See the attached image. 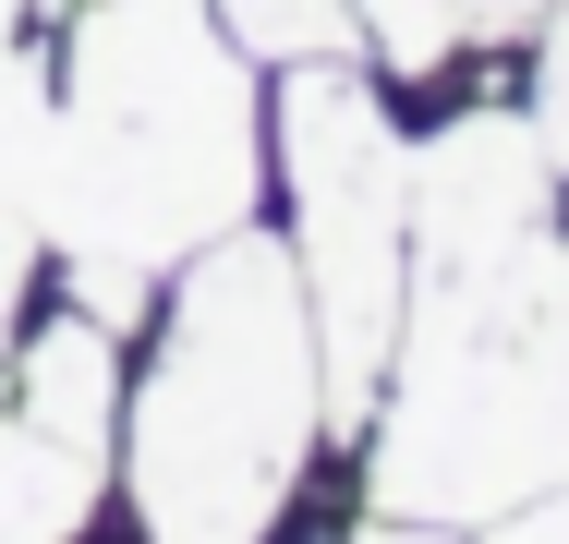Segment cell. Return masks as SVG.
I'll return each mask as SVG.
<instances>
[{"instance_id":"cell-11","label":"cell","mask_w":569,"mask_h":544,"mask_svg":"<svg viewBox=\"0 0 569 544\" xmlns=\"http://www.w3.org/2000/svg\"><path fill=\"white\" fill-rule=\"evenodd\" d=\"M546 12L558 0H460V49H521V37H546Z\"/></svg>"},{"instance_id":"cell-5","label":"cell","mask_w":569,"mask_h":544,"mask_svg":"<svg viewBox=\"0 0 569 544\" xmlns=\"http://www.w3.org/2000/svg\"><path fill=\"white\" fill-rule=\"evenodd\" d=\"M98 472H110V447L24 424L12 387H0V544H73L86 508H98Z\"/></svg>"},{"instance_id":"cell-2","label":"cell","mask_w":569,"mask_h":544,"mask_svg":"<svg viewBox=\"0 0 569 544\" xmlns=\"http://www.w3.org/2000/svg\"><path fill=\"white\" fill-rule=\"evenodd\" d=\"M49 98H61V158L37 242L121 254L158 279L254 218V85L242 37L207 0H73Z\"/></svg>"},{"instance_id":"cell-13","label":"cell","mask_w":569,"mask_h":544,"mask_svg":"<svg viewBox=\"0 0 569 544\" xmlns=\"http://www.w3.org/2000/svg\"><path fill=\"white\" fill-rule=\"evenodd\" d=\"M533 133H546V158H569V98H546V109H533Z\"/></svg>"},{"instance_id":"cell-9","label":"cell","mask_w":569,"mask_h":544,"mask_svg":"<svg viewBox=\"0 0 569 544\" xmlns=\"http://www.w3.org/2000/svg\"><path fill=\"white\" fill-rule=\"evenodd\" d=\"M363 544H569V484L521 496L509 521H472V533H449V521H376Z\"/></svg>"},{"instance_id":"cell-1","label":"cell","mask_w":569,"mask_h":544,"mask_svg":"<svg viewBox=\"0 0 569 544\" xmlns=\"http://www.w3.org/2000/svg\"><path fill=\"white\" fill-rule=\"evenodd\" d=\"M558 158L521 109H460L412 158V291L388 339L376 521H509L569 484V242L546 230Z\"/></svg>"},{"instance_id":"cell-3","label":"cell","mask_w":569,"mask_h":544,"mask_svg":"<svg viewBox=\"0 0 569 544\" xmlns=\"http://www.w3.org/2000/svg\"><path fill=\"white\" fill-rule=\"evenodd\" d=\"M328 435V351L303 303V254L230 230L194 254V291L158 326V375L133 400V521L146 544H267Z\"/></svg>"},{"instance_id":"cell-4","label":"cell","mask_w":569,"mask_h":544,"mask_svg":"<svg viewBox=\"0 0 569 544\" xmlns=\"http://www.w3.org/2000/svg\"><path fill=\"white\" fill-rule=\"evenodd\" d=\"M279 170H291V254H303L316 351H328V424L363 435L376 387H388L400 291H412V158H400L376 85H351L340 61H291Z\"/></svg>"},{"instance_id":"cell-12","label":"cell","mask_w":569,"mask_h":544,"mask_svg":"<svg viewBox=\"0 0 569 544\" xmlns=\"http://www.w3.org/2000/svg\"><path fill=\"white\" fill-rule=\"evenodd\" d=\"M24 279H37V230L0 206V339H12V303H24Z\"/></svg>"},{"instance_id":"cell-6","label":"cell","mask_w":569,"mask_h":544,"mask_svg":"<svg viewBox=\"0 0 569 544\" xmlns=\"http://www.w3.org/2000/svg\"><path fill=\"white\" fill-rule=\"evenodd\" d=\"M12 412L49 424V435H73V447H110V424H121V351H110V326H98V315L37 326L24 363H12Z\"/></svg>"},{"instance_id":"cell-10","label":"cell","mask_w":569,"mask_h":544,"mask_svg":"<svg viewBox=\"0 0 569 544\" xmlns=\"http://www.w3.org/2000/svg\"><path fill=\"white\" fill-rule=\"evenodd\" d=\"M61 279H73V315H98L110 339L146 315V266H121V254H61Z\"/></svg>"},{"instance_id":"cell-8","label":"cell","mask_w":569,"mask_h":544,"mask_svg":"<svg viewBox=\"0 0 569 544\" xmlns=\"http://www.w3.org/2000/svg\"><path fill=\"white\" fill-rule=\"evenodd\" d=\"M363 12V37L388 49V73H437L460 49V0H351Z\"/></svg>"},{"instance_id":"cell-14","label":"cell","mask_w":569,"mask_h":544,"mask_svg":"<svg viewBox=\"0 0 569 544\" xmlns=\"http://www.w3.org/2000/svg\"><path fill=\"white\" fill-rule=\"evenodd\" d=\"M12 24H24V0H0V61H12Z\"/></svg>"},{"instance_id":"cell-7","label":"cell","mask_w":569,"mask_h":544,"mask_svg":"<svg viewBox=\"0 0 569 544\" xmlns=\"http://www.w3.org/2000/svg\"><path fill=\"white\" fill-rule=\"evenodd\" d=\"M219 24L254 49V61H279V73H291V61H340L351 37H363L351 0H219Z\"/></svg>"}]
</instances>
